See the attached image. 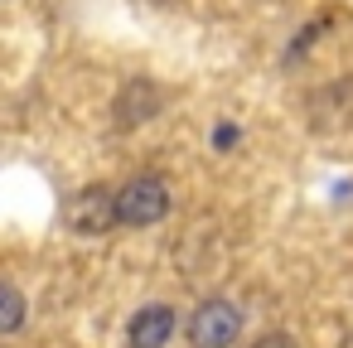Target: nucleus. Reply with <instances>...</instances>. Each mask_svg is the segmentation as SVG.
I'll use <instances>...</instances> for the list:
<instances>
[{
    "mask_svg": "<svg viewBox=\"0 0 353 348\" xmlns=\"http://www.w3.org/2000/svg\"><path fill=\"white\" fill-rule=\"evenodd\" d=\"M170 213V189L155 174H136L126 189H117V218L121 227H150Z\"/></svg>",
    "mask_w": 353,
    "mask_h": 348,
    "instance_id": "1",
    "label": "nucleus"
},
{
    "mask_svg": "<svg viewBox=\"0 0 353 348\" xmlns=\"http://www.w3.org/2000/svg\"><path fill=\"white\" fill-rule=\"evenodd\" d=\"M237 334H242V309L223 295L203 300L189 314V348H232Z\"/></svg>",
    "mask_w": 353,
    "mask_h": 348,
    "instance_id": "2",
    "label": "nucleus"
},
{
    "mask_svg": "<svg viewBox=\"0 0 353 348\" xmlns=\"http://www.w3.org/2000/svg\"><path fill=\"white\" fill-rule=\"evenodd\" d=\"M63 218H68V227L78 232V237H102V232H112L121 218H117V194L107 189V184H88L68 208H63Z\"/></svg>",
    "mask_w": 353,
    "mask_h": 348,
    "instance_id": "3",
    "label": "nucleus"
},
{
    "mask_svg": "<svg viewBox=\"0 0 353 348\" xmlns=\"http://www.w3.org/2000/svg\"><path fill=\"white\" fill-rule=\"evenodd\" d=\"M155 112H160V88L145 83V78H131V83L117 92V102H112L117 131H136V126H145Z\"/></svg>",
    "mask_w": 353,
    "mask_h": 348,
    "instance_id": "4",
    "label": "nucleus"
},
{
    "mask_svg": "<svg viewBox=\"0 0 353 348\" xmlns=\"http://www.w3.org/2000/svg\"><path fill=\"white\" fill-rule=\"evenodd\" d=\"M170 334H174V309L170 305H145L126 324V343L131 348H165Z\"/></svg>",
    "mask_w": 353,
    "mask_h": 348,
    "instance_id": "5",
    "label": "nucleus"
},
{
    "mask_svg": "<svg viewBox=\"0 0 353 348\" xmlns=\"http://www.w3.org/2000/svg\"><path fill=\"white\" fill-rule=\"evenodd\" d=\"M25 324V295L6 280V290H0V334H15Z\"/></svg>",
    "mask_w": 353,
    "mask_h": 348,
    "instance_id": "6",
    "label": "nucleus"
},
{
    "mask_svg": "<svg viewBox=\"0 0 353 348\" xmlns=\"http://www.w3.org/2000/svg\"><path fill=\"white\" fill-rule=\"evenodd\" d=\"M213 145H218V150H228V145H237V126H228V121H223V126L213 131Z\"/></svg>",
    "mask_w": 353,
    "mask_h": 348,
    "instance_id": "7",
    "label": "nucleus"
},
{
    "mask_svg": "<svg viewBox=\"0 0 353 348\" xmlns=\"http://www.w3.org/2000/svg\"><path fill=\"white\" fill-rule=\"evenodd\" d=\"M252 348H295V338H290V334H266V338H256Z\"/></svg>",
    "mask_w": 353,
    "mask_h": 348,
    "instance_id": "8",
    "label": "nucleus"
}]
</instances>
